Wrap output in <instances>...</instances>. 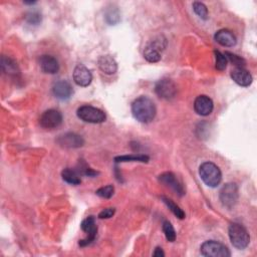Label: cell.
<instances>
[{
  "label": "cell",
  "instance_id": "1",
  "mask_svg": "<svg viewBox=\"0 0 257 257\" xmlns=\"http://www.w3.org/2000/svg\"><path fill=\"white\" fill-rule=\"evenodd\" d=\"M156 106L154 102L145 96L136 99L132 104V114L134 118L143 124L151 123L156 117Z\"/></svg>",
  "mask_w": 257,
  "mask_h": 257
},
{
  "label": "cell",
  "instance_id": "2",
  "mask_svg": "<svg viewBox=\"0 0 257 257\" xmlns=\"http://www.w3.org/2000/svg\"><path fill=\"white\" fill-rule=\"evenodd\" d=\"M199 175L202 181L211 188L217 187L222 180V174L219 167L211 162H205L200 166Z\"/></svg>",
  "mask_w": 257,
  "mask_h": 257
},
{
  "label": "cell",
  "instance_id": "3",
  "mask_svg": "<svg viewBox=\"0 0 257 257\" xmlns=\"http://www.w3.org/2000/svg\"><path fill=\"white\" fill-rule=\"evenodd\" d=\"M228 234L232 245L240 250L245 249L250 243V236L247 230L238 223H232L229 226Z\"/></svg>",
  "mask_w": 257,
  "mask_h": 257
},
{
  "label": "cell",
  "instance_id": "4",
  "mask_svg": "<svg viewBox=\"0 0 257 257\" xmlns=\"http://www.w3.org/2000/svg\"><path fill=\"white\" fill-rule=\"evenodd\" d=\"M76 115L81 121L90 124H102L106 121V114L92 106H81L77 109Z\"/></svg>",
  "mask_w": 257,
  "mask_h": 257
},
{
  "label": "cell",
  "instance_id": "5",
  "mask_svg": "<svg viewBox=\"0 0 257 257\" xmlns=\"http://www.w3.org/2000/svg\"><path fill=\"white\" fill-rule=\"evenodd\" d=\"M201 254L206 257H229L231 255L229 249L220 242L209 240L204 242L200 248Z\"/></svg>",
  "mask_w": 257,
  "mask_h": 257
},
{
  "label": "cell",
  "instance_id": "6",
  "mask_svg": "<svg viewBox=\"0 0 257 257\" xmlns=\"http://www.w3.org/2000/svg\"><path fill=\"white\" fill-rule=\"evenodd\" d=\"M238 187L234 183L226 184L220 191V201L222 205L228 209L234 207L238 201Z\"/></svg>",
  "mask_w": 257,
  "mask_h": 257
},
{
  "label": "cell",
  "instance_id": "7",
  "mask_svg": "<svg viewBox=\"0 0 257 257\" xmlns=\"http://www.w3.org/2000/svg\"><path fill=\"white\" fill-rule=\"evenodd\" d=\"M155 92L159 98L164 100H172L177 94V88L175 83L171 79H161L157 82Z\"/></svg>",
  "mask_w": 257,
  "mask_h": 257
},
{
  "label": "cell",
  "instance_id": "8",
  "mask_svg": "<svg viewBox=\"0 0 257 257\" xmlns=\"http://www.w3.org/2000/svg\"><path fill=\"white\" fill-rule=\"evenodd\" d=\"M62 123V115L59 111L50 109L45 111L40 119H39V124L42 128L47 129V130H52L57 127H59Z\"/></svg>",
  "mask_w": 257,
  "mask_h": 257
},
{
  "label": "cell",
  "instance_id": "9",
  "mask_svg": "<svg viewBox=\"0 0 257 257\" xmlns=\"http://www.w3.org/2000/svg\"><path fill=\"white\" fill-rule=\"evenodd\" d=\"M80 227L82 229V231H84L85 233L88 234V237L85 239H82L79 241V246H87L89 244H91L92 242L95 241L96 237H97V233H98V227L96 224V219L94 216H90L85 218L81 224Z\"/></svg>",
  "mask_w": 257,
  "mask_h": 257
},
{
  "label": "cell",
  "instance_id": "10",
  "mask_svg": "<svg viewBox=\"0 0 257 257\" xmlns=\"http://www.w3.org/2000/svg\"><path fill=\"white\" fill-rule=\"evenodd\" d=\"M73 80L79 87H89L93 80V74L87 66L77 64L73 70Z\"/></svg>",
  "mask_w": 257,
  "mask_h": 257
},
{
  "label": "cell",
  "instance_id": "11",
  "mask_svg": "<svg viewBox=\"0 0 257 257\" xmlns=\"http://www.w3.org/2000/svg\"><path fill=\"white\" fill-rule=\"evenodd\" d=\"M166 46V40H154L151 44H149L145 51H144V57L147 59V61L155 63L158 62L161 59V53L160 51L163 50Z\"/></svg>",
  "mask_w": 257,
  "mask_h": 257
},
{
  "label": "cell",
  "instance_id": "12",
  "mask_svg": "<svg viewBox=\"0 0 257 257\" xmlns=\"http://www.w3.org/2000/svg\"><path fill=\"white\" fill-rule=\"evenodd\" d=\"M56 142L60 147L67 148V149L80 148L84 144V140L82 139V137L75 133L63 134L57 138Z\"/></svg>",
  "mask_w": 257,
  "mask_h": 257
},
{
  "label": "cell",
  "instance_id": "13",
  "mask_svg": "<svg viewBox=\"0 0 257 257\" xmlns=\"http://www.w3.org/2000/svg\"><path fill=\"white\" fill-rule=\"evenodd\" d=\"M159 181L162 184L166 185L167 187L172 189L179 196H183L185 194V190H184L182 184L177 180L176 176L173 173L166 172V173L161 174L159 176Z\"/></svg>",
  "mask_w": 257,
  "mask_h": 257
},
{
  "label": "cell",
  "instance_id": "14",
  "mask_svg": "<svg viewBox=\"0 0 257 257\" xmlns=\"http://www.w3.org/2000/svg\"><path fill=\"white\" fill-rule=\"evenodd\" d=\"M52 94L56 99L60 101H66L72 96L73 90L68 81L59 80L55 82L52 87Z\"/></svg>",
  "mask_w": 257,
  "mask_h": 257
},
{
  "label": "cell",
  "instance_id": "15",
  "mask_svg": "<svg viewBox=\"0 0 257 257\" xmlns=\"http://www.w3.org/2000/svg\"><path fill=\"white\" fill-rule=\"evenodd\" d=\"M214 105L212 100L207 96H199L194 102V110L200 116H209L213 111Z\"/></svg>",
  "mask_w": 257,
  "mask_h": 257
},
{
  "label": "cell",
  "instance_id": "16",
  "mask_svg": "<svg viewBox=\"0 0 257 257\" xmlns=\"http://www.w3.org/2000/svg\"><path fill=\"white\" fill-rule=\"evenodd\" d=\"M231 78L238 84L240 87H249V85L252 83V75L250 74V72L246 69H244V67H235L234 69L231 70Z\"/></svg>",
  "mask_w": 257,
  "mask_h": 257
},
{
  "label": "cell",
  "instance_id": "17",
  "mask_svg": "<svg viewBox=\"0 0 257 257\" xmlns=\"http://www.w3.org/2000/svg\"><path fill=\"white\" fill-rule=\"evenodd\" d=\"M39 65L43 72L49 74H54L59 69L57 59L51 55H42L39 58Z\"/></svg>",
  "mask_w": 257,
  "mask_h": 257
},
{
  "label": "cell",
  "instance_id": "18",
  "mask_svg": "<svg viewBox=\"0 0 257 257\" xmlns=\"http://www.w3.org/2000/svg\"><path fill=\"white\" fill-rule=\"evenodd\" d=\"M98 64L100 69L106 73V74H114L116 73L117 69H118V64L116 62V60L114 59V57H112L111 55H103L99 58L98 60Z\"/></svg>",
  "mask_w": 257,
  "mask_h": 257
},
{
  "label": "cell",
  "instance_id": "19",
  "mask_svg": "<svg viewBox=\"0 0 257 257\" xmlns=\"http://www.w3.org/2000/svg\"><path fill=\"white\" fill-rule=\"evenodd\" d=\"M215 40L226 47H231L236 44V37L235 35L228 29H220L215 33L214 36Z\"/></svg>",
  "mask_w": 257,
  "mask_h": 257
},
{
  "label": "cell",
  "instance_id": "20",
  "mask_svg": "<svg viewBox=\"0 0 257 257\" xmlns=\"http://www.w3.org/2000/svg\"><path fill=\"white\" fill-rule=\"evenodd\" d=\"M1 67H2V70L10 76L16 77L20 73L17 63L13 59H11L5 55H3L1 58Z\"/></svg>",
  "mask_w": 257,
  "mask_h": 257
},
{
  "label": "cell",
  "instance_id": "21",
  "mask_svg": "<svg viewBox=\"0 0 257 257\" xmlns=\"http://www.w3.org/2000/svg\"><path fill=\"white\" fill-rule=\"evenodd\" d=\"M61 177H62L63 181H65L66 183H68L70 185H79L81 183L78 173L76 172V171H74L70 168H66L62 171Z\"/></svg>",
  "mask_w": 257,
  "mask_h": 257
},
{
  "label": "cell",
  "instance_id": "22",
  "mask_svg": "<svg viewBox=\"0 0 257 257\" xmlns=\"http://www.w3.org/2000/svg\"><path fill=\"white\" fill-rule=\"evenodd\" d=\"M162 201L167 205V207L171 210V212H172L176 217H178L179 219H184L185 218V213L184 211L175 203L173 202L171 199L165 197V196H162L161 197Z\"/></svg>",
  "mask_w": 257,
  "mask_h": 257
},
{
  "label": "cell",
  "instance_id": "23",
  "mask_svg": "<svg viewBox=\"0 0 257 257\" xmlns=\"http://www.w3.org/2000/svg\"><path fill=\"white\" fill-rule=\"evenodd\" d=\"M117 163L119 162H148L149 157L146 155H126V156H120L115 159Z\"/></svg>",
  "mask_w": 257,
  "mask_h": 257
},
{
  "label": "cell",
  "instance_id": "24",
  "mask_svg": "<svg viewBox=\"0 0 257 257\" xmlns=\"http://www.w3.org/2000/svg\"><path fill=\"white\" fill-rule=\"evenodd\" d=\"M163 231L166 236V239L169 242H174L176 240V231H175L173 225L171 224L169 221H165L163 223Z\"/></svg>",
  "mask_w": 257,
  "mask_h": 257
},
{
  "label": "cell",
  "instance_id": "25",
  "mask_svg": "<svg viewBox=\"0 0 257 257\" xmlns=\"http://www.w3.org/2000/svg\"><path fill=\"white\" fill-rule=\"evenodd\" d=\"M214 54H215V67L220 71L225 70L227 67V62H228L226 56L217 50L214 51Z\"/></svg>",
  "mask_w": 257,
  "mask_h": 257
},
{
  "label": "cell",
  "instance_id": "26",
  "mask_svg": "<svg viewBox=\"0 0 257 257\" xmlns=\"http://www.w3.org/2000/svg\"><path fill=\"white\" fill-rule=\"evenodd\" d=\"M193 10L194 12L202 19L206 20L208 18V9L206 5L202 2H194L193 3Z\"/></svg>",
  "mask_w": 257,
  "mask_h": 257
},
{
  "label": "cell",
  "instance_id": "27",
  "mask_svg": "<svg viewBox=\"0 0 257 257\" xmlns=\"http://www.w3.org/2000/svg\"><path fill=\"white\" fill-rule=\"evenodd\" d=\"M78 173H80L82 175H85V176H89V177H96V176L99 175V172L91 169L84 162H79Z\"/></svg>",
  "mask_w": 257,
  "mask_h": 257
},
{
  "label": "cell",
  "instance_id": "28",
  "mask_svg": "<svg viewBox=\"0 0 257 257\" xmlns=\"http://www.w3.org/2000/svg\"><path fill=\"white\" fill-rule=\"evenodd\" d=\"M114 192H115V188L113 185H108V186H105V187H102L100 189H98L96 191V194L102 198H105V199H110L113 195H114Z\"/></svg>",
  "mask_w": 257,
  "mask_h": 257
},
{
  "label": "cell",
  "instance_id": "29",
  "mask_svg": "<svg viewBox=\"0 0 257 257\" xmlns=\"http://www.w3.org/2000/svg\"><path fill=\"white\" fill-rule=\"evenodd\" d=\"M224 55L226 56L227 60H230L236 67H244L245 65V60L241 57V56H238L236 54H233L231 52H228L226 51L224 53Z\"/></svg>",
  "mask_w": 257,
  "mask_h": 257
},
{
  "label": "cell",
  "instance_id": "30",
  "mask_svg": "<svg viewBox=\"0 0 257 257\" xmlns=\"http://www.w3.org/2000/svg\"><path fill=\"white\" fill-rule=\"evenodd\" d=\"M116 212V209L115 208H107V209H104L100 214H99V218L100 219H108V218H111L114 216Z\"/></svg>",
  "mask_w": 257,
  "mask_h": 257
},
{
  "label": "cell",
  "instance_id": "31",
  "mask_svg": "<svg viewBox=\"0 0 257 257\" xmlns=\"http://www.w3.org/2000/svg\"><path fill=\"white\" fill-rule=\"evenodd\" d=\"M27 21L31 24H38L41 21V16L37 12H31L27 15Z\"/></svg>",
  "mask_w": 257,
  "mask_h": 257
},
{
  "label": "cell",
  "instance_id": "32",
  "mask_svg": "<svg viewBox=\"0 0 257 257\" xmlns=\"http://www.w3.org/2000/svg\"><path fill=\"white\" fill-rule=\"evenodd\" d=\"M153 255H154V256H157V257H161V256L163 257V256H165V253H164V251H163V249H162V248L157 247V248L155 249V251H154Z\"/></svg>",
  "mask_w": 257,
  "mask_h": 257
}]
</instances>
